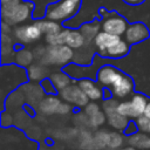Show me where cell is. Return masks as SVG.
Returning a JSON list of instances; mask_svg holds the SVG:
<instances>
[{"mask_svg": "<svg viewBox=\"0 0 150 150\" xmlns=\"http://www.w3.org/2000/svg\"><path fill=\"white\" fill-rule=\"evenodd\" d=\"M81 6L82 0H57L46 6L43 18L53 22H64L75 16Z\"/></svg>", "mask_w": 150, "mask_h": 150, "instance_id": "1", "label": "cell"}, {"mask_svg": "<svg viewBox=\"0 0 150 150\" xmlns=\"http://www.w3.org/2000/svg\"><path fill=\"white\" fill-rule=\"evenodd\" d=\"M34 9L32 1L23 0H1L2 21L8 25H15L28 19Z\"/></svg>", "mask_w": 150, "mask_h": 150, "instance_id": "2", "label": "cell"}, {"mask_svg": "<svg viewBox=\"0 0 150 150\" xmlns=\"http://www.w3.org/2000/svg\"><path fill=\"white\" fill-rule=\"evenodd\" d=\"M98 13L102 16V20H101L102 30L110 33V34L120 35V36L124 35V33L129 26V23L124 16L120 15L116 11H107L103 7H101L98 9Z\"/></svg>", "mask_w": 150, "mask_h": 150, "instance_id": "3", "label": "cell"}, {"mask_svg": "<svg viewBox=\"0 0 150 150\" xmlns=\"http://www.w3.org/2000/svg\"><path fill=\"white\" fill-rule=\"evenodd\" d=\"M74 56L71 47L67 45H52L41 55L43 64H66Z\"/></svg>", "mask_w": 150, "mask_h": 150, "instance_id": "4", "label": "cell"}, {"mask_svg": "<svg viewBox=\"0 0 150 150\" xmlns=\"http://www.w3.org/2000/svg\"><path fill=\"white\" fill-rule=\"evenodd\" d=\"M148 100L142 94H135L130 101H124L117 104V111L128 118H137L144 114Z\"/></svg>", "mask_w": 150, "mask_h": 150, "instance_id": "5", "label": "cell"}, {"mask_svg": "<svg viewBox=\"0 0 150 150\" xmlns=\"http://www.w3.org/2000/svg\"><path fill=\"white\" fill-rule=\"evenodd\" d=\"M118 103L120 102H117L116 100L109 98L103 103V110L105 112L107 121H108L109 125L116 130H120V131L123 130L124 131L129 124V120L127 116H123L122 114H120L117 111V104Z\"/></svg>", "mask_w": 150, "mask_h": 150, "instance_id": "6", "label": "cell"}, {"mask_svg": "<svg viewBox=\"0 0 150 150\" xmlns=\"http://www.w3.org/2000/svg\"><path fill=\"white\" fill-rule=\"evenodd\" d=\"M60 96L63 101L71 103L76 107H86L89 103V97L81 89L79 84H69L60 90Z\"/></svg>", "mask_w": 150, "mask_h": 150, "instance_id": "7", "label": "cell"}, {"mask_svg": "<svg viewBox=\"0 0 150 150\" xmlns=\"http://www.w3.org/2000/svg\"><path fill=\"white\" fill-rule=\"evenodd\" d=\"M149 36H150V32H149L148 27L141 21L129 23V26L124 33V40L129 45L139 43V42L146 40Z\"/></svg>", "mask_w": 150, "mask_h": 150, "instance_id": "8", "label": "cell"}, {"mask_svg": "<svg viewBox=\"0 0 150 150\" xmlns=\"http://www.w3.org/2000/svg\"><path fill=\"white\" fill-rule=\"evenodd\" d=\"M123 76H124L123 73H121L117 68H115V67H112L110 64L101 67L98 69V71H97V81H98V83H101L104 87H109V88L115 86Z\"/></svg>", "mask_w": 150, "mask_h": 150, "instance_id": "9", "label": "cell"}, {"mask_svg": "<svg viewBox=\"0 0 150 150\" xmlns=\"http://www.w3.org/2000/svg\"><path fill=\"white\" fill-rule=\"evenodd\" d=\"M120 40H121L120 35H115V34H110L104 30H101L94 38V45H95L98 54L101 56H104V53L107 52V49L110 48L111 46H114Z\"/></svg>", "mask_w": 150, "mask_h": 150, "instance_id": "10", "label": "cell"}, {"mask_svg": "<svg viewBox=\"0 0 150 150\" xmlns=\"http://www.w3.org/2000/svg\"><path fill=\"white\" fill-rule=\"evenodd\" d=\"M77 84L81 87V89L86 93V95L91 101H98L103 97V90L100 86H97L94 81L89 79H82L77 82Z\"/></svg>", "mask_w": 150, "mask_h": 150, "instance_id": "11", "label": "cell"}, {"mask_svg": "<svg viewBox=\"0 0 150 150\" xmlns=\"http://www.w3.org/2000/svg\"><path fill=\"white\" fill-rule=\"evenodd\" d=\"M132 88H134V82H132V80H131L129 76H127V75L124 74V76H123L115 86H112V87L110 88V91H111V94L115 95L116 97L123 98V97L128 96V95L132 91Z\"/></svg>", "mask_w": 150, "mask_h": 150, "instance_id": "12", "label": "cell"}, {"mask_svg": "<svg viewBox=\"0 0 150 150\" xmlns=\"http://www.w3.org/2000/svg\"><path fill=\"white\" fill-rule=\"evenodd\" d=\"M39 109L42 114L45 115H53V114H57L59 111V108L61 105V100L53 96V95H49L45 98H42L40 102H39Z\"/></svg>", "mask_w": 150, "mask_h": 150, "instance_id": "13", "label": "cell"}, {"mask_svg": "<svg viewBox=\"0 0 150 150\" xmlns=\"http://www.w3.org/2000/svg\"><path fill=\"white\" fill-rule=\"evenodd\" d=\"M129 145L135 146L138 150H150V135L145 132H135L127 139Z\"/></svg>", "mask_w": 150, "mask_h": 150, "instance_id": "14", "label": "cell"}, {"mask_svg": "<svg viewBox=\"0 0 150 150\" xmlns=\"http://www.w3.org/2000/svg\"><path fill=\"white\" fill-rule=\"evenodd\" d=\"M41 28L38 26H26L16 29V36L22 42H32L36 39H39L41 34Z\"/></svg>", "mask_w": 150, "mask_h": 150, "instance_id": "15", "label": "cell"}, {"mask_svg": "<svg viewBox=\"0 0 150 150\" xmlns=\"http://www.w3.org/2000/svg\"><path fill=\"white\" fill-rule=\"evenodd\" d=\"M129 49H130V45L125 40L121 39L118 42H116L114 46L107 49V52L104 53V57H111V59L124 57L129 53Z\"/></svg>", "mask_w": 150, "mask_h": 150, "instance_id": "16", "label": "cell"}, {"mask_svg": "<svg viewBox=\"0 0 150 150\" xmlns=\"http://www.w3.org/2000/svg\"><path fill=\"white\" fill-rule=\"evenodd\" d=\"M50 81L53 82L54 87L56 90H62L63 88H66L67 86L70 84V79L67 74L62 73V71H59V73H54L49 76Z\"/></svg>", "mask_w": 150, "mask_h": 150, "instance_id": "17", "label": "cell"}, {"mask_svg": "<svg viewBox=\"0 0 150 150\" xmlns=\"http://www.w3.org/2000/svg\"><path fill=\"white\" fill-rule=\"evenodd\" d=\"M28 77L32 81H42L46 76V69L41 64H33L28 68Z\"/></svg>", "mask_w": 150, "mask_h": 150, "instance_id": "18", "label": "cell"}, {"mask_svg": "<svg viewBox=\"0 0 150 150\" xmlns=\"http://www.w3.org/2000/svg\"><path fill=\"white\" fill-rule=\"evenodd\" d=\"M93 146L96 149H103L108 146V132L98 130L93 136Z\"/></svg>", "mask_w": 150, "mask_h": 150, "instance_id": "19", "label": "cell"}, {"mask_svg": "<svg viewBox=\"0 0 150 150\" xmlns=\"http://www.w3.org/2000/svg\"><path fill=\"white\" fill-rule=\"evenodd\" d=\"M123 142H124V139L118 132H116V131L108 132V148H110L112 150H117L122 146Z\"/></svg>", "mask_w": 150, "mask_h": 150, "instance_id": "20", "label": "cell"}, {"mask_svg": "<svg viewBox=\"0 0 150 150\" xmlns=\"http://www.w3.org/2000/svg\"><path fill=\"white\" fill-rule=\"evenodd\" d=\"M89 118V124L91 125V127H94V128H98V127H101L104 122H105V120H107V116H105V112L104 111H98V112H96L95 115H93V116H90V117H88Z\"/></svg>", "mask_w": 150, "mask_h": 150, "instance_id": "21", "label": "cell"}, {"mask_svg": "<svg viewBox=\"0 0 150 150\" xmlns=\"http://www.w3.org/2000/svg\"><path fill=\"white\" fill-rule=\"evenodd\" d=\"M135 122L137 124L138 131H142V132H145V134L150 135V118H148L144 115H142V116L137 117Z\"/></svg>", "mask_w": 150, "mask_h": 150, "instance_id": "22", "label": "cell"}, {"mask_svg": "<svg viewBox=\"0 0 150 150\" xmlns=\"http://www.w3.org/2000/svg\"><path fill=\"white\" fill-rule=\"evenodd\" d=\"M33 60V56L29 52H21L20 54H18V57H16V62L20 64V66H28Z\"/></svg>", "mask_w": 150, "mask_h": 150, "instance_id": "23", "label": "cell"}, {"mask_svg": "<svg viewBox=\"0 0 150 150\" xmlns=\"http://www.w3.org/2000/svg\"><path fill=\"white\" fill-rule=\"evenodd\" d=\"M84 108V114L88 116V117H90V116H93V115H95L96 112H98L101 109H100V105L97 104V103H94V102H89L86 107H83Z\"/></svg>", "mask_w": 150, "mask_h": 150, "instance_id": "24", "label": "cell"}, {"mask_svg": "<svg viewBox=\"0 0 150 150\" xmlns=\"http://www.w3.org/2000/svg\"><path fill=\"white\" fill-rule=\"evenodd\" d=\"M41 87L43 88V90H45V93H47V94H53L56 89H55V87H54V84H53V82L50 81V79H45V80H42L41 81Z\"/></svg>", "mask_w": 150, "mask_h": 150, "instance_id": "25", "label": "cell"}, {"mask_svg": "<svg viewBox=\"0 0 150 150\" xmlns=\"http://www.w3.org/2000/svg\"><path fill=\"white\" fill-rule=\"evenodd\" d=\"M137 130H138V128H137L136 122H131V123L129 122V124H128V127L125 128L124 132H125L127 135H132V134H135Z\"/></svg>", "mask_w": 150, "mask_h": 150, "instance_id": "26", "label": "cell"}, {"mask_svg": "<svg viewBox=\"0 0 150 150\" xmlns=\"http://www.w3.org/2000/svg\"><path fill=\"white\" fill-rule=\"evenodd\" d=\"M123 2H125L127 5H129V6H139V5H142L145 0H122Z\"/></svg>", "mask_w": 150, "mask_h": 150, "instance_id": "27", "label": "cell"}, {"mask_svg": "<svg viewBox=\"0 0 150 150\" xmlns=\"http://www.w3.org/2000/svg\"><path fill=\"white\" fill-rule=\"evenodd\" d=\"M145 117L150 118V101H148V104L145 107V110H144V114H143Z\"/></svg>", "mask_w": 150, "mask_h": 150, "instance_id": "28", "label": "cell"}, {"mask_svg": "<svg viewBox=\"0 0 150 150\" xmlns=\"http://www.w3.org/2000/svg\"><path fill=\"white\" fill-rule=\"evenodd\" d=\"M121 150H138V149H136V148L132 146V145H128V146H125V148H123V149H121Z\"/></svg>", "mask_w": 150, "mask_h": 150, "instance_id": "29", "label": "cell"}]
</instances>
